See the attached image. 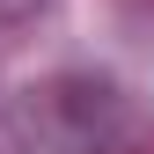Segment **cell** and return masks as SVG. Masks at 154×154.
Here are the masks:
<instances>
[{"mask_svg": "<svg viewBox=\"0 0 154 154\" xmlns=\"http://www.w3.org/2000/svg\"><path fill=\"white\" fill-rule=\"evenodd\" d=\"M51 0H0V29H22V22H37Z\"/></svg>", "mask_w": 154, "mask_h": 154, "instance_id": "cell-2", "label": "cell"}, {"mask_svg": "<svg viewBox=\"0 0 154 154\" xmlns=\"http://www.w3.org/2000/svg\"><path fill=\"white\" fill-rule=\"evenodd\" d=\"M22 132L29 147H66V154H132L140 147V110L118 81L103 73H59V81L29 88L22 103Z\"/></svg>", "mask_w": 154, "mask_h": 154, "instance_id": "cell-1", "label": "cell"}]
</instances>
